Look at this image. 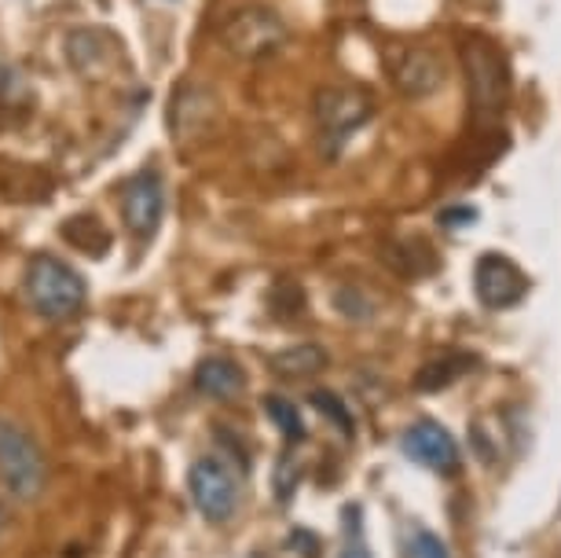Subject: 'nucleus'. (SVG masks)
Wrapping results in <instances>:
<instances>
[{"label": "nucleus", "mask_w": 561, "mask_h": 558, "mask_svg": "<svg viewBox=\"0 0 561 558\" xmlns=\"http://www.w3.org/2000/svg\"><path fill=\"white\" fill-rule=\"evenodd\" d=\"M26 298L30 305L48 316V320H62L73 316L89 298V283L73 265H67L56 254H34L26 265Z\"/></svg>", "instance_id": "obj_1"}, {"label": "nucleus", "mask_w": 561, "mask_h": 558, "mask_svg": "<svg viewBox=\"0 0 561 558\" xmlns=\"http://www.w3.org/2000/svg\"><path fill=\"white\" fill-rule=\"evenodd\" d=\"M459 56L466 70V86H470L473 114L484 122H495L506 111V103H511V73H506L503 56L484 37H466Z\"/></svg>", "instance_id": "obj_2"}, {"label": "nucleus", "mask_w": 561, "mask_h": 558, "mask_svg": "<svg viewBox=\"0 0 561 558\" xmlns=\"http://www.w3.org/2000/svg\"><path fill=\"white\" fill-rule=\"evenodd\" d=\"M290 41V26L268 4L236 8L220 26V45L239 59H268Z\"/></svg>", "instance_id": "obj_3"}, {"label": "nucleus", "mask_w": 561, "mask_h": 558, "mask_svg": "<svg viewBox=\"0 0 561 558\" xmlns=\"http://www.w3.org/2000/svg\"><path fill=\"white\" fill-rule=\"evenodd\" d=\"M316 125L323 136V151L327 158H334L342 151V144L375 114V100L370 92L356 86H327L316 92Z\"/></svg>", "instance_id": "obj_4"}, {"label": "nucleus", "mask_w": 561, "mask_h": 558, "mask_svg": "<svg viewBox=\"0 0 561 558\" xmlns=\"http://www.w3.org/2000/svg\"><path fill=\"white\" fill-rule=\"evenodd\" d=\"M45 452L37 448V441L15 423H0V478L12 497L34 500L45 489Z\"/></svg>", "instance_id": "obj_5"}, {"label": "nucleus", "mask_w": 561, "mask_h": 558, "mask_svg": "<svg viewBox=\"0 0 561 558\" xmlns=\"http://www.w3.org/2000/svg\"><path fill=\"white\" fill-rule=\"evenodd\" d=\"M386 73L400 96L422 100V96H433V92L448 81V62L440 59L437 48L393 45V48H386Z\"/></svg>", "instance_id": "obj_6"}, {"label": "nucleus", "mask_w": 561, "mask_h": 558, "mask_svg": "<svg viewBox=\"0 0 561 558\" xmlns=\"http://www.w3.org/2000/svg\"><path fill=\"white\" fill-rule=\"evenodd\" d=\"M192 497L195 508L206 514L209 522H228L239 508V486L220 459H198L192 467Z\"/></svg>", "instance_id": "obj_7"}, {"label": "nucleus", "mask_w": 561, "mask_h": 558, "mask_svg": "<svg viewBox=\"0 0 561 558\" xmlns=\"http://www.w3.org/2000/svg\"><path fill=\"white\" fill-rule=\"evenodd\" d=\"M473 291H478L484 309H511L514 301H522L528 294V276L511 258L484 254L473 265Z\"/></svg>", "instance_id": "obj_8"}, {"label": "nucleus", "mask_w": 561, "mask_h": 558, "mask_svg": "<svg viewBox=\"0 0 561 558\" xmlns=\"http://www.w3.org/2000/svg\"><path fill=\"white\" fill-rule=\"evenodd\" d=\"M162 209H165V184L158 170H140L125 184L122 195V214L125 225L136 239H151L158 225H162Z\"/></svg>", "instance_id": "obj_9"}, {"label": "nucleus", "mask_w": 561, "mask_h": 558, "mask_svg": "<svg viewBox=\"0 0 561 558\" xmlns=\"http://www.w3.org/2000/svg\"><path fill=\"white\" fill-rule=\"evenodd\" d=\"M217 114H220L217 92L203 86V81H184V86L173 92V100H169V129H173L176 140L184 144L192 133L214 129Z\"/></svg>", "instance_id": "obj_10"}, {"label": "nucleus", "mask_w": 561, "mask_h": 558, "mask_svg": "<svg viewBox=\"0 0 561 558\" xmlns=\"http://www.w3.org/2000/svg\"><path fill=\"white\" fill-rule=\"evenodd\" d=\"M67 56L73 67H78V73H84L89 81L111 78V70L122 62V45H118V37L107 34V30L84 26V30H73L67 37Z\"/></svg>", "instance_id": "obj_11"}, {"label": "nucleus", "mask_w": 561, "mask_h": 558, "mask_svg": "<svg viewBox=\"0 0 561 558\" xmlns=\"http://www.w3.org/2000/svg\"><path fill=\"white\" fill-rule=\"evenodd\" d=\"M404 452L415 463H422L426 470H437V474H455L459 470V459H462L455 437L440 423H433V419H419V423L408 430Z\"/></svg>", "instance_id": "obj_12"}, {"label": "nucleus", "mask_w": 561, "mask_h": 558, "mask_svg": "<svg viewBox=\"0 0 561 558\" xmlns=\"http://www.w3.org/2000/svg\"><path fill=\"white\" fill-rule=\"evenodd\" d=\"M242 386H247V375L228 356H206L195 367V389L206 397H217V401H231L236 394H242Z\"/></svg>", "instance_id": "obj_13"}, {"label": "nucleus", "mask_w": 561, "mask_h": 558, "mask_svg": "<svg viewBox=\"0 0 561 558\" xmlns=\"http://www.w3.org/2000/svg\"><path fill=\"white\" fill-rule=\"evenodd\" d=\"M62 239L73 243L78 250H84V254H92V258H100L111 250V228L92 214L70 217L67 225H62Z\"/></svg>", "instance_id": "obj_14"}, {"label": "nucleus", "mask_w": 561, "mask_h": 558, "mask_svg": "<svg viewBox=\"0 0 561 558\" xmlns=\"http://www.w3.org/2000/svg\"><path fill=\"white\" fill-rule=\"evenodd\" d=\"M327 367V350H320L316 342H305V345H294V350H283L272 356V372L287 375V378H305V375H316Z\"/></svg>", "instance_id": "obj_15"}, {"label": "nucleus", "mask_w": 561, "mask_h": 558, "mask_svg": "<svg viewBox=\"0 0 561 558\" xmlns=\"http://www.w3.org/2000/svg\"><path fill=\"white\" fill-rule=\"evenodd\" d=\"M478 364V356L470 353H459V356H440V361L426 364L422 372L415 375V389H444L455 378H462L470 367Z\"/></svg>", "instance_id": "obj_16"}, {"label": "nucleus", "mask_w": 561, "mask_h": 558, "mask_svg": "<svg viewBox=\"0 0 561 558\" xmlns=\"http://www.w3.org/2000/svg\"><path fill=\"white\" fill-rule=\"evenodd\" d=\"M264 408H268V415H272V423L283 430V437L287 441H301L305 437V423H301V415H298V408H294L287 397H268L264 401Z\"/></svg>", "instance_id": "obj_17"}, {"label": "nucleus", "mask_w": 561, "mask_h": 558, "mask_svg": "<svg viewBox=\"0 0 561 558\" xmlns=\"http://www.w3.org/2000/svg\"><path fill=\"white\" fill-rule=\"evenodd\" d=\"M408 558H451V555H448V547L440 544L437 533L415 529L408 536Z\"/></svg>", "instance_id": "obj_18"}, {"label": "nucleus", "mask_w": 561, "mask_h": 558, "mask_svg": "<svg viewBox=\"0 0 561 558\" xmlns=\"http://www.w3.org/2000/svg\"><path fill=\"white\" fill-rule=\"evenodd\" d=\"M309 401H312L316 408H320V412H323L327 419H334V423L342 426L345 434H353V415H348V408H345L342 401H337L334 394H327V389H316Z\"/></svg>", "instance_id": "obj_19"}, {"label": "nucleus", "mask_w": 561, "mask_h": 558, "mask_svg": "<svg viewBox=\"0 0 561 558\" xmlns=\"http://www.w3.org/2000/svg\"><path fill=\"white\" fill-rule=\"evenodd\" d=\"M290 547H294V551H298L301 558H320V536H316V533L294 529V533H290Z\"/></svg>", "instance_id": "obj_20"}, {"label": "nucleus", "mask_w": 561, "mask_h": 558, "mask_svg": "<svg viewBox=\"0 0 561 558\" xmlns=\"http://www.w3.org/2000/svg\"><path fill=\"white\" fill-rule=\"evenodd\" d=\"M473 217H478V209L473 206H459V209H444L440 214V225H459V228H466V225H473Z\"/></svg>", "instance_id": "obj_21"}, {"label": "nucleus", "mask_w": 561, "mask_h": 558, "mask_svg": "<svg viewBox=\"0 0 561 558\" xmlns=\"http://www.w3.org/2000/svg\"><path fill=\"white\" fill-rule=\"evenodd\" d=\"M342 558H370V555H367V547L353 544V547H345V555H342Z\"/></svg>", "instance_id": "obj_22"}, {"label": "nucleus", "mask_w": 561, "mask_h": 558, "mask_svg": "<svg viewBox=\"0 0 561 558\" xmlns=\"http://www.w3.org/2000/svg\"><path fill=\"white\" fill-rule=\"evenodd\" d=\"M0 525H4V508H0Z\"/></svg>", "instance_id": "obj_23"}, {"label": "nucleus", "mask_w": 561, "mask_h": 558, "mask_svg": "<svg viewBox=\"0 0 561 558\" xmlns=\"http://www.w3.org/2000/svg\"><path fill=\"white\" fill-rule=\"evenodd\" d=\"M253 558H268V555H253Z\"/></svg>", "instance_id": "obj_24"}]
</instances>
